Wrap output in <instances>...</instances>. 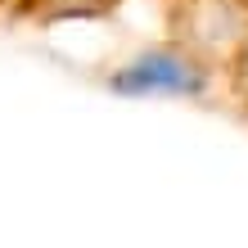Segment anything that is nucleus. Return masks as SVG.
Wrapping results in <instances>:
<instances>
[{"mask_svg": "<svg viewBox=\"0 0 248 248\" xmlns=\"http://www.w3.org/2000/svg\"><path fill=\"white\" fill-rule=\"evenodd\" d=\"M122 0H27L23 23H72V18H99L113 14Z\"/></svg>", "mask_w": 248, "mask_h": 248, "instance_id": "f257e3e1", "label": "nucleus"}, {"mask_svg": "<svg viewBox=\"0 0 248 248\" xmlns=\"http://www.w3.org/2000/svg\"><path fill=\"white\" fill-rule=\"evenodd\" d=\"M235 9H239V14H244V18H248V0H235Z\"/></svg>", "mask_w": 248, "mask_h": 248, "instance_id": "20e7f679", "label": "nucleus"}, {"mask_svg": "<svg viewBox=\"0 0 248 248\" xmlns=\"http://www.w3.org/2000/svg\"><path fill=\"white\" fill-rule=\"evenodd\" d=\"M23 9H27V0H0V18H18L23 23Z\"/></svg>", "mask_w": 248, "mask_h": 248, "instance_id": "7ed1b4c3", "label": "nucleus"}, {"mask_svg": "<svg viewBox=\"0 0 248 248\" xmlns=\"http://www.w3.org/2000/svg\"><path fill=\"white\" fill-rule=\"evenodd\" d=\"M221 86H226V99L235 104V113L248 118V27L235 36V46L221 59Z\"/></svg>", "mask_w": 248, "mask_h": 248, "instance_id": "f03ea898", "label": "nucleus"}, {"mask_svg": "<svg viewBox=\"0 0 248 248\" xmlns=\"http://www.w3.org/2000/svg\"><path fill=\"white\" fill-rule=\"evenodd\" d=\"M163 5H171V9H176V5H185V0H163Z\"/></svg>", "mask_w": 248, "mask_h": 248, "instance_id": "39448f33", "label": "nucleus"}]
</instances>
